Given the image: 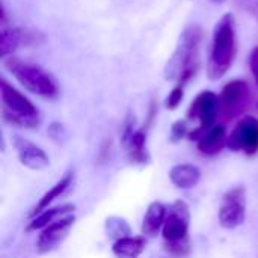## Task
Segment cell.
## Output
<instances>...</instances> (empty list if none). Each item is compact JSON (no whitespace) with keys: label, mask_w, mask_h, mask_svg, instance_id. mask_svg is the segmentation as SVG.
I'll use <instances>...</instances> for the list:
<instances>
[{"label":"cell","mask_w":258,"mask_h":258,"mask_svg":"<svg viewBox=\"0 0 258 258\" xmlns=\"http://www.w3.org/2000/svg\"><path fill=\"white\" fill-rule=\"evenodd\" d=\"M203 39L204 30L198 24H190L183 30L178 45L165 68V77L168 80H177L178 85L184 86L195 77L200 67Z\"/></svg>","instance_id":"6da1fadb"},{"label":"cell","mask_w":258,"mask_h":258,"mask_svg":"<svg viewBox=\"0 0 258 258\" xmlns=\"http://www.w3.org/2000/svg\"><path fill=\"white\" fill-rule=\"evenodd\" d=\"M237 53L236 44V18L233 14H225L213 30L212 51L207 63V76L210 80L222 79L231 68Z\"/></svg>","instance_id":"7a4b0ae2"},{"label":"cell","mask_w":258,"mask_h":258,"mask_svg":"<svg viewBox=\"0 0 258 258\" xmlns=\"http://www.w3.org/2000/svg\"><path fill=\"white\" fill-rule=\"evenodd\" d=\"M227 141H228V135L225 125L216 124L200 138V141L197 142V148L203 156L212 157L219 154L227 147Z\"/></svg>","instance_id":"7c38bea8"},{"label":"cell","mask_w":258,"mask_h":258,"mask_svg":"<svg viewBox=\"0 0 258 258\" xmlns=\"http://www.w3.org/2000/svg\"><path fill=\"white\" fill-rule=\"evenodd\" d=\"M74 210H76L74 204H62V206L50 207V209L41 212L39 215H36L35 218H32V221L26 227V231H38V230L41 231L42 228L56 222L57 219L74 213Z\"/></svg>","instance_id":"2e32d148"},{"label":"cell","mask_w":258,"mask_h":258,"mask_svg":"<svg viewBox=\"0 0 258 258\" xmlns=\"http://www.w3.org/2000/svg\"><path fill=\"white\" fill-rule=\"evenodd\" d=\"M189 125H187V119H178L171 125V135H169V141L172 144L180 142L181 139L187 138L189 135Z\"/></svg>","instance_id":"ffe728a7"},{"label":"cell","mask_w":258,"mask_h":258,"mask_svg":"<svg viewBox=\"0 0 258 258\" xmlns=\"http://www.w3.org/2000/svg\"><path fill=\"white\" fill-rule=\"evenodd\" d=\"M252 101V92L245 80H231L219 95L221 112L225 118H234L245 112Z\"/></svg>","instance_id":"9c48e42d"},{"label":"cell","mask_w":258,"mask_h":258,"mask_svg":"<svg viewBox=\"0 0 258 258\" xmlns=\"http://www.w3.org/2000/svg\"><path fill=\"white\" fill-rule=\"evenodd\" d=\"M190 228V209L183 200L174 201L168 207L166 219L162 228L163 248L174 258H186L192 251L189 236Z\"/></svg>","instance_id":"3957f363"},{"label":"cell","mask_w":258,"mask_h":258,"mask_svg":"<svg viewBox=\"0 0 258 258\" xmlns=\"http://www.w3.org/2000/svg\"><path fill=\"white\" fill-rule=\"evenodd\" d=\"M169 180L177 189H194L201 180V169L197 165L178 163L169 169Z\"/></svg>","instance_id":"5bb4252c"},{"label":"cell","mask_w":258,"mask_h":258,"mask_svg":"<svg viewBox=\"0 0 258 258\" xmlns=\"http://www.w3.org/2000/svg\"><path fill=\"white\" fill-rule=\"evenodd\" d=\"M23 32V45L24 47H39L44 42V35L35 29H21Z\"/></svg>","instance_id":"44dd1931"},{"label":"cell","mask_w":258,"mask_h":258,"mask_svg":"<svg viewBox=\"0 0 258 258\" xmlns=\"http://www.w3.org/2000/svg\"><path fill=\"white\" fill-rule=\"evenodd\" d=\"M240 5L255 18H258V0H240Z\"/></svg>","instance_id":"d4e9b609"},{"label":"cell","mask_w":258,"mask_h":258,"mask_svg":"<svg viewBox=\"0 0 258 258\" xmlns=\"http://www.w3.org/2000/svg\"><path fill=\"white\" fill-rule=\"evenodd\" d=\"M148 240L145 236H128L113 242L112 252L116 258H139L147 249Z\"/></svg>","instance_id":"e0dca14e"},{"label":"cell","mask_w":258,"mask_h":258,"mask_svg":"<svg viewBox=\"0 0 258 258\" xmlns=\"http://www.w3.org/2000/svg\"><path fill=\"white\" fill-rule=\"evenodd\" d=\"M5 68L24 86L27 91L44 97V98H54L59 94V88L54 79L44 71L41 67L35 63L24 62L18 57L9 56L3 60Z\"/></svg>","instance_id":"5b68a950"},{"label":"cell","mask_w":258,"mask_h":258,"mask_svg":"<svg viewBox=\"0 0 258 258\" xmlns=\"http://www.w3.org/2000/svg\"><path fill=\"white\" fill-rule=\"evenodd\" d=\"M74 181H76V177H74V172H67L65 177H62L48 192H45L42 195V198L38 201V204L33 207V210L30 212V218H35L36 215H39L41 212L50 209V206L60 197H63L73 186H74Z\"/></svg>","instance_id":"9a60e30c"},{"label":"cell","mask_w":258,"mask_h":258,"mask_svg":"<svg viewBox=\"0 0 258 258\" xmlns=\"http://www.w3.org/2000/svg\"><path fill=\"white\" fill-rule=\"evenodd\" d=\"M249 65H251V71L255 77V82L258 85V47L251 53V59H249Z\"/></svg>","instance_id":"4316f807"},{"label":"cell","mask_w":258,"mask_h":258,"mask_svg":"<svg viewBox=\"0 0 258 258\" xmlns=\"http://www.w3.org/2000/svg\"><path fill=\"white\" fill-rule=\"evenodd\" d=\"M104 231H106V236L109 239H112L113 242L132 236V228H130L128 222L124 218H119V216H109V218H106Z\"/></svg>","instance_id":"d6986e66"},{"label":"cell","mask_w":258,"mask_h":258,"mask_svg":"<svg viewBox=\"0 0 258 258\" xmlns=\"http://www.w3.org/2000/svg\"><path fill=\"white\" fill-rule=\"evenodd\" d=\"M219 225L225 230L240 227L246 219V189L236 186L227 190L219 206Z\"/></svg>","instance_id":"52a82bcc"},{"label":"cell","mask_w":258,"mask_h":258,"mask_svg":"<svg viewBox=\"0 0 258 258\" xmlns=\"http://www.w3.org/2000/svg\"><path fill=\"white\" fill-rule=\"evenodd\" d=\"M166 213H168V207L163 203L153 201L148 206L147 213L142 221V227H141L142 236H145L147 239H154L157 237V234H162Z\"/></svg>","instance_id":"4fadbf2b"},{"label":"cell","mask_w":258,"mask_h":258,"mask_svg":"<svg viewBox=\"0 0 258 258\" xmlns=\"http://www.w3.org/2000/svg\"><path fill=\"white\" fill-rule=\"evenodd\" d=\"M135 125H136V118L130 113V115L125 118V122H124V127H122V135H121V142H122V145H125V144L128 142V139L133 136V133L136 132Z\"/></svg>","instance_id":"cb8c5ba5"},{"label":"cell","mask_w":258,"mask_h":258,"mask_svg":"<svg viewBox=\"0 0 258 258\" xmlns=\"http://www.w3.org/2000/svg\"><path fill=\"white\" fill-rule=\"evenodd\" d=\"M74 222H76V216L74 213H71L42 228L36 240V252L42 255L56 251L68 237Z\"/></svg>","instance_id":"30bf717a"},{"label":"cell","mask_w":258,"mask_h":258,"mask_svg":"<svg viewBox=\"0 0 258 258\" xmlns=\"http://www.w3.org/2000/svg\"><path fill=\"white\" fill-rule=\"evenodd\" d=\"M127 157L133 165H141V166H145V165H148L151 162V156H150L147 148L130 150V151H127Z\"/></svg>","instance_id":"603a6c76"},{"label":"cell","mask_w":258,"mask_h":258,"mask_svg":"<svg viewBox=\"0 0 258 258\" xmlns=\"http://www.w3.org/2000/svg\"><path fill=\"white\" fill-rule=\"evenodd\" d=\"M183 97H184V86L177 85V86L169 92V95H168V97H166V100H165V106H166V109H169V110H175V109L181 104Z\"/></svg>","instance_id":"7402d4cb"},{"label":"cell","mask_w":258,"mask_h":258,"mask_svg":"<svg viewBox=\"0 0 258 258\" xmlns=\"http://www.w3.org/2000/svg\"><path fill=\"white\" fill-rule=\"evenodd\" d=\"M227 148L233 153L254 156L258 153V118L243 116L228 135Z\"/></svg>","instance_id":"ba28073f"},{"label":"cell","mask_w":258,"mask_h":258,"mask_svg":"<svg viewBox=\"0 0 258 258\" xmlns=\"http://www.w3.org/2000/svg\"><path fill=\"white\" fill-rule=\"evenodd\" d=\"M0 94L2 116L5 122L18 128H36L39 125L41 116L35 104L5 79L0 82Z\"/></svg>","instance_id":"277c9868"},{"label":"cell","mask_w":258,"mask_h":258,"mask_svg":"<svg viewBox=\"0 0 258 258\" xmlns=\"http://www.w3.org/2000/svg\"><path fill=\"white\" fill-rule=\"evenodd\" d=\"M12 145L17 151V157L23 166L32 171H42L50 165V159L45 151L36 144L27 141L23 136L15 135L12 138Z\"/></svg>","instance_id":"8fae6325"},{"label":"cell","mask_w":258,"mask_h":258,"mask_svg":"<svg viewBox=\"0 0 258 258\" xmlns=\"http://www.w3.org/2000/svg\"><path fill=\"white\" fill-rule=\"evenodd\" d=\"M23 45V32L21 27H8L2 26L0 32V56L5 59L18 47Z\"/></svg>","instance_id":"ac0fdd59"},{"label":"cell","mask_w":258,"mask_h":258,"mask_svg":"<svg viewBox=\"0 0 258 258\" xmlns=\"http://www.w3.org/2000/svg\"><path fill=\"white\" fill-rule=\"evenodd\" d=\"M219 112H221L219 97L212 91L200 92L187 109V121H198V127L189 132L187 139L198 142L200 138L207 130L216 125Z\"/></svg>","instance_id":"8992f818"},{"label":"cell","mask_w":258,"mask_h":258,"mask_svg":"<svg viewBox=\"0 0 258 258\" xmlns=\"http://www.w3.org/2000/svg\"><path fill=\"white\" fill-rule=\"evenodd\" d=\"M212 2H215V3H224L225 0H212Z\"/></svg>","instance_id":"83f0119b"},{"label":"cell","mask_w":258,"mask_h":258,"mask_svg":"<svg viewBox=\"0 0 258 258\" xmlns=\"http://www.w3.org/2000/svg\"><path fill=\"white\" fill-rule=\"evenodd\" d=\"M48 135H50L53 139H60V136L63 135V127H62V124L53 122V124L48 127Z\"/></svg>","instance_id":"484cf974"}]
</instances>
